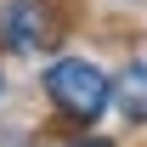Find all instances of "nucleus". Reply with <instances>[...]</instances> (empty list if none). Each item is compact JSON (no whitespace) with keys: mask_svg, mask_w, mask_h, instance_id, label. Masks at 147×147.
Here are the masks:
<instances>
[{"mask_svg":"<svg viewBox=\"0 0 147 147\" xmlns=\"http://www.w3.org/2000/svg\"><path fill=\"white\" fill-rule=\"evenodd\" d=\"M45 96L57 113H68L74 125H96L113 102V79L96 68L91 57H57L45 68Z\"/></svg>","mask_w":147,"mask_h":147,"instance_id":"nucleus-1","label":"nucleus"},{"mask_svg":"<svg viewBox=\"0 0 147 147\" xmlns=\"http://www.w3.org/2000/svg\"><path fill=\"white\" fill-rule=\"evenodd\" d=\"M57 34H62L57 0H6V11H0V40H6L11 51H45Z\"/></svg>","mask_w":147,"mask_h":147,"instance_id":"nucleus-2","label":"nucleus"},{"mask_svg":"<svg viewBox=\"0 0 147 147\" xmlns=\"http://www.w3.org/2000/svg\"><path fill=\"white\" fill-rule=\"evenodd\" d=\"M113 102H119V113H125L130 125H147V57H136V62L119 68V79H113Z\"/></svg>","mask_w":147,"mask_h":147,"instance_id":"nucleus-3","label":"nucleus"},{"mask_svg":"<svg viewBox=\"0 0 147 147\" xmlns=\"http://www.w3.org/2000/svg\"><path fill=\"white\" fill-rule=\"evenodd\" d=\"M62 147H113V142H102V136H79V142H62Z\"/></svg>","mask_w":147,"mask_h":147,"instance_id":"nucleus-4","label":"nucleus"}]
</instances>
